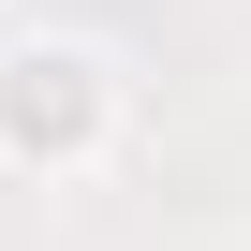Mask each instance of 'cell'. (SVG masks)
Masks as SVG:
<instances>
[{
	"label": "cell",
	"instance_id": "cell-1",
	"mask_svg": "<svg viewBox=\"0 0 251 251\" xmlns=\"http://www.w3.org/2000/svg\"><path fill=\"white\" fill-rule=\"evenodd\" d=\"M30 74H45V89H15V148H45V133H74V118H89V89H74L89 59H30Z\"/></svg>",
	"mask_w": 251,
	"mask_h": 251
}]
</instances>
